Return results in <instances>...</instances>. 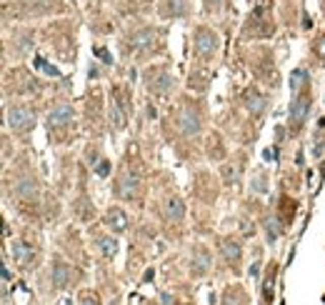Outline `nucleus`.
I'll use <instances>...</instances> for the list:
<instances>
[{"label": "nucleus", "instance_id": "6", "mask_svg": "<svg viewBox=\"0 0 325 305\" xmlns=\"http://www.w3.org/2000/svg\"><path fill=\"white\" fill-rule=\"evenodd\" d=\"M155 38H158V33L153 28H143V30L130 35V45H133V50H148L150 45L155 43Z\"/></svg>", "mask_w": 325, "mask_h": 305}, {"label": "nucleus", "instance_id": "18", "mask_svg": "<svg viewBox=\"0 0 325 305\" xmlns=\"http://www.w3.org/2000/svg\"><path fill=\"white\" fill-rule=\"evenodd\" d=\"M308 83V70H303V68H298V70H293L290 73V90L298 93L303 85Z\"/></svg>", "mask_w": 325, "mask_h": 305}, {"label": "nucleus", "instance_id": "19", "mask_svg": "<svg viewBox=\"0 0 325 305\" xmlns=\"http://www.w3.org/2000/svg\"><path fill=\"white\" fill-rule=\"evenodd\" d=\"M265 233H268V240H270V243H275V240L283 235V225H280L275 218H270V220L265 223Z\"/></svg>", "mask_w": 325, "mask_h": 305}, {"label": "nucleus", "instance_id": "11", "mask_svg": "<svg viewBox=\"0 0 325 305\" xmlns=\"http://www.w3.org/2000/svg\"><path fill=\"white\" fill-rule=\"evenodd\" d=\"M220 253H223V258H225L230 265H238V260H240V245H238L235 240H230V238L220 240Z\"/></svg>", "mask_w": 325, "mask_h": 305}, {"label": "nucleus", "instance_id": "22", "mask_svg": "<svg viewBox=\"0 0 325 305\" xmlns=\"http://www.w3.org/2000/svg\"><path fill=\"white\" fill-rule=\"evenodd\" d=\"M35 65H38V68H43L48 75H53V78H60V70H58V68H55V65H48V63L43 60V58H35Z\"/></svg>", "mask_w": 325, "mask_h": 305}, {"label": "nucleus", "instance_id": "27", "mask_svg": "<svg viewBox=\"0 0 325 305\" xmlns=\"http://www.w3.org/2000/svg\"><path fill=\"white\" fill-rule=\"evenodd\" d=\"M223 5V0H205V8L208 10H218Z\"/></svg>", "mask_w": 325, "mask_h": 305}, {"label": "nucleus", "instance_id": "28", "mask_svg": "<svg viewBox=\"0 0 325 305\" xmlns=\"http://www.w3.org/2000/svg\"><path fill=\"white\" fill-rule=\"evenodd\" d=\"M263 155H265V160H278V150H275V148H273V150L268 148V150L263 152Z\"/></svg>", "mask_w": 325, "mask_h": 305}, {"label": "nucleus", "instance_id": "4", "mask_svg": "<svg viewBox=\"0 0 325 305\" xmlns=\"http://www.w3.org/2000/svg\"><path fill=\"white\" fill-rule=\"evenodd\" d=\"M178 125H180L183 135H198L200 133V115L193 108H185L178 118Z\"/></svg>", "mask_w": 325, "mask_h": 305}, {"label": "nucleus", "instance_id": "23", "mask_svg": "<svg viewBox=\"0 0 325 305\" xmlns=\"http://www.w3.org/2000/svg\"><path fill=\"white\" fill-rule=\"evenodd\" d=\"M223 178H225V183H228V185L238 183V168H233V165H225V168H223Z\"/></svg>", "mask_w": 325, "mask_h": 305}, {"label": "nucleus", "instance_id": "30", "mask_svg": "<svg viewBox=\"0 0 325 305\" xmlns=\"http://www.w3.org/2000/svg\"><path fill=\"white\" fill-rule=\"evenodd\" d=\"M258 273H260V263H253V268H250V275H253V278H258Z\"/></svg>", "mask_w": 325, "mask_h": 305}, {"label": "nucleus", "instance_id": "1", "mask_svg": "<svg viewBox=\"0 0 325 305\" xmlns=\"http://www.w3.org/2000/svg\"><path fill=\"white\" fill-rule=\"evenodd\" d=\"M218 35L213 30H208V28H198L195 30V38H193V48H195V55L198 58H203V60H208V58H213L215 55V50H218Z\"/></svg>", "mask_w": 325, "mask_h": 305}, {"label": "nucleus", "instance_id": "15", "mask_svg": "<svg viewBox=\"0 0 325 305\" xmlns=\"http://www.w3.org/2000/svg\"><path fill=\"white\" fill-rule=\"evenodd\" d=\"M275 265L270 268L263 278V303H273V295H275Z\"/></svg>", "mask_w": 325, "mask_h": 305}, {"label": "nucleus", "instance_id": "16", "mask_svg": "<svg viewBox=\"0 0 325 305\" xmlns=\"http://www.w3.org/2000/svg\"><path fill=\"white\" fill-rule=\"evenodd\" d=\"M165 213H168L170 220H183V218H185V205H183V200H180V198H168Z\"/></svg>", "mask_w": 325, "mask_h": 305}, {"label": "nucleus", "instance_id": "17", "mask_svg": "<svg viewBox=\"0 0 325 305\" xmlns=\"http://www.w3.org/2000/svg\"><path fill=\"white\" fill-rule=\"evenodd\" d=\"M98 248L105 258H113L118 253V240L115 238H98Z\"/></svg>", "mask_w": 325, "mask_h": 305}, {"label": "nucleus", "instance_id": "3", "mask_svg": "<svg viewBox=\"0 0 325 305\" xmlns=\"http://www.w3.org/2000/svg\"><path fill=\"white\" fill-rule=\"evenodd\" d=\"M145 85L150 93H168L173 85V75L165 68H153L145 73Z\"/></svg>", "mask_w": 325, "mask_h": 305}, {"label": "nucleus", "instance_id": "7", "mask_svg": "<svg viewBox=\"0 0 325 305\" xmlns=\"http://www.w3.org/2000/svg\"><path fill=\"white\" fill-rule=\"evenodd\" d=\"M308 113H310V98H308V95L296 98L293 105H290V123H293V125H300V123L308 118Z\"/></svg>", "mask_w": 325, "mask_h": 305}, {"label": "nucleus", "instance_id": "13", "mask_svg": "<svg viewBox=\"0 0 325 305\" xmlns=\"http://www.w3.org/2000/svg\"><path fill=\"white\" fill-rule=\"evenodd\" d=\"M245 105L250 108V113L260 115V113L265 110V98H263L258 90H248L245 93Z\"/></svg>", "mask_w": 325, "mask_h": 305}, {"label": "nucleus", "instance_id": "24", "mask_svg": "<svg viewBox=\"0 0 325 305\" xmlns=\"http://www.w3.org/2000/svg\"><path fill=\"white\" fill-rule=\"evenodd\" d=\"M95 173H98L100 178H105V175L110 173V163H108V160H100V163L95 165Z\"/></svg>", "mask_w": 325, "mask_h": 305}, {"label": "nucleus", "instance_id": "21", "mask_svg": "<svg viewBox=\"0 0 325 305\" xmlns=\"http://www.w3.org/2000/svg\"><path fill=\"white\" fill-rule=\"evenodd\" d=\"M168 13L183 15L185 13V0H168Z\"/></svg>", "mask_w": 325, "mask_h": 305}, {"label": "nucleus", "instance_id": "29", "mask_svg": "<svg viewBox=\"0 0 325 305\" xmlns=\"http://www.w3.org/2000/svg\"><path fill=\"white\" fill-rule=\"evenodd\" d=\"M318 53H320V58H325V38L318 40Z\"/></svg>", "mask_w": 325, "mask_h": 305}, {"label": "nucleus", "instance_id": "9", "mask_svg": "<svg viewBox=\"0 0 325 305\" xmlns=\"http://www.w3.org/2000/svg\"><path fill=\"white\" fill-rule=\"evenodd\" d=\"M105 225L110 230H115V233H123V230H128V215L123 213L120 208H113V210L105 213Z\"/></svg>", "mask_w": 325, "mask_h": 305}, {"label": "nucleus", "instance_id": "10", "mask_svg": "<svg viewBox=\"0 0 325 305\" xmlns=\"http://www.w3.org/2000/svg\"><path fill=\"white\" fill-rule=\"evenodd\" d=\"M70 278H73V270H70L63 260H58V263L53 265V285H55V288H65V285L70 283Z\"/></svg>", "mask_w": 325, "mask_h": 305}, {"label": "nucleus", "instance_id": "26", "mask_svg": "<svg viewBox=\"0 0 325 305\" xmlns=\"http://www.w3.org/2000/svg\"><path fill=\"white\" fill-rule=\"evenodd\" d=\"M80 305H100V300L95 298V295H83V300H80Z\"/></svg>", "mask_w": 325, "mask_h": 305}, {"label": "nucleus", "instance_id": "20", "mask_svg": "<svg viewBox=\"0 0 325 305\" xmlns=\"http://www.w3.org/2000/svg\"><path fill=\"white\" fill-rule=\"evenodd\" d=\"M110 120L115 123V128H123L125 125V113L120 110V103L113 98V103H110Z\"/></svg>", "mask_w": 325, "mask_h": 305}, {"label": "nucleus", "instance_id": "2", "mask_svg": "<svg viewBox=\"0 0 325 305\" xmlns=\"http://www.w3.org/2000/svg\"><path fill=\"white\" fill-rule=\"evenodd\" d=\"M8 125H10L15 133H28L30 128L35 125V115L30 113L28 108H23V105H13V108L8 110Z\"/></svg>", "mask_w": 325, "mask_h": 305}, {"label": "nucleus", "instance_id": "31", "mask_svg": "<svg viewBox=\"0 0 325 305\" xmlns=\"http://www.w3.org/2000/svg\"><path fill=\"white\" fill-rule=\"evenodd\" d=\"M43 3H45V5H53V0H43Z\"/></svg>", "mask_w": 325, "mask_h": 305}, {"label": "nucleus", "instance_id": "12", "mask_svg": "<svg viewBox=\"0 0 325 305\" xmlns=\"http://www.w3.org/2000/svg\"><path fill=\"white\" fill-rule=\"evenodd\" d=\"M138 175H123V180H120V195L125 198V200H133L135 198V193H138Z\"/></svg>", "mask_w": 325, "mask_h": 305}, {"label": "nucleus", "instance_id": "14", "mask_svg": "<svg viewBox=\"0 0 325 305\" xmlns=\"http://www.w3.org/2000/svg\"><path fill=\"white\" fill-rule=\"evenodd\" d=\"M13 255H15V260L20 265H30L33 263V248H28L23 240H15L13 243Z\"/></svg>", "mask_w": 325, "mask_h": 305}, {"label": "nucleus", "instance_id": "5", "mask_svg": "<svg viewBox=\"0 0 325 305\" xmlns=\"http://www.w3.org/2000/svg\"><path fill=\"white\" fill-rule=\"evenodd\" d=\"M73 108L68 105V103H58L50 113H48V125L50 128H63V125H68V123L73 120Z\"/></svg>", "mask_w": 325, "mask_h": 305}, {"label": "nucleus", "instance_id": "25", "mask_svg": "<svg viewBox=\"0 0 325 305\" xmlns=\"http://www.w3.org/2000/svg\"><path fill=\"white\" fill-rule=\"evenodd\" d=\"M93 53H95V55H98V58H100L103 63H113V58H110V53H108L105 48H95Z\"/></svg>", "mask_w": 325, "mask_h": 305}, {"label": "nucleus", "instance_id": "8", "mask_svg": "<svg viewBox=\"0 0 325 305\" xmlns=\"http://www.w3.org/2000/svg\"><path fill=\"white\" fill-rule=\"evenodd\" d=\"M208 268H210V255H208L205 248H195L193 250V260H190V270L195 275H203L208 273Z\"/></svg>", "mask_w": 325, "mask_h": 305}]
</instances>
